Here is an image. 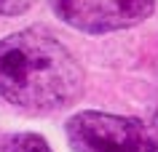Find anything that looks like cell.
<instances>
[{"mask_svg": "<svg viewBox=\"0 0 158 152\" xmlns=\"http://www.w3.org/2000/svg\"><path fill=\"white\" fill-rule=\"evenodd\" d=\"M83 91V69L67 45L30 27L0 40V96L24 112H54Z\"/></svg>", "mask_w": 158, "mask_h": 152, "instance_id": "obj_1", "label": "cell"}, {"mask_svg": "<svg viewBox=\"0 0 158 152\" xmlns=\"http://www.w3.org/2000/svg\"><path fill=\"white\" fill-rule=\"evenodd\" d=\"M35 0H0V16H19L24 14Z\"/></svg>", "mask_w": 158, "mask_h": 152, "instance_id": "obj_5", "label": "cell"}, {"mask_svg": "<svg viewBox=\"0 0 158 152\" xmlns=\"http://www.w3.org/2000/svg\"><path fill=\"white\" fill-rule=\"evenodd\" d=\"M67 142L73 152H156L158 139L137 118L107 112H78L67 120Z\"/></svg>", "mask_w": 158, "mask_h": 152, "instance_id": "obj_2", "label": "cell"}, {"mask_svg": "<svg viewBox=\"0 0 158 152\" xmlns=\"http://www.w3.org/2000/svg\"><path fill=\"white\" fill-rule=\"evenodd\" d=\"M64 24L89 35L115 32L139 24L153 14L156 0H51Z\"/></svg>", "mask_w": 158, "mask_h": 152, "instance_id": "obj_3", "label": "cell"}, {"mask_svg": "<svg viewBox=\"0 0 158 152\" xmlns=\"http://www.w3.org/2000/svg\"><path fill=\"white\" fill-rule=\"evenodd\" d=\"M3 152H51V147L38 134H16L3 144Z\"/></svg>", "mask_w": 158, "mask_h": 152, "instance_id": "obj_4", "label": "cell"}]
</instances>
